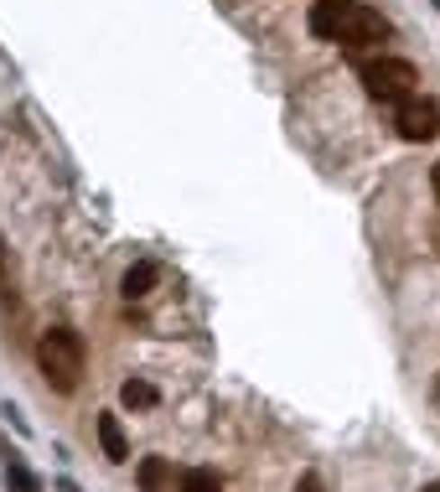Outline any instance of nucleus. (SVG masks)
<instances>
[{
  "label": "nucleus",
  "instance_id": "nucleus-1",
  "mask_svg": "<svg viewBox=\"0 0 440 492\" xmlns=\"http://www.w3.org/2000/svg\"><path fill=\"white\" fill-rule=\"evenodd\" d=\"M84 363H88L84 337H78L73 327H52V332H42V342H37V369H42L47 389L73 394L78 384H84Z\"/></svg>",
  "mask_w": 440,
  "mask_h": 492
},
{
  "label": "nucleus",
  "instance_id": "nucleus-2",
  "mask_svg": "<svg viewBox=\"0 0 440 492\" xmlns=\"http://www.w3.org/2000/svg\"><path fill=\"white\" fill-rule=\"evenodd\" d=\"M357 78H363V88H368V99L378 104H404L409 94H415V62H404V58H368V62H357Z\"/></svg>",
  "mask_w": 440,
  "mask_h": 492
},
{
  "label": "nucleus",
  "instance_id": "nucleus-3",
  "mask_svg": "<svg viewBox=\"0 0 440 492\" xmlns=\"http://www.w3.org/2000/svg\"><path fill=\"white\" fill-rule=\"evenodd\" d=\"M389 37H394V26L378 16L373 5H363V0H357L353 16H347V26H342V37H337V47H347V52H363V47H383Z\"/></svg>",
  "mask_w": 440,
  "mask_h": 492
},
{
  "label": "nucleus",
  "instance_id": "nucleus-4",
  "mask_svg": "<svg viewBox=\"0 0 440 492\" xmlns=\"http://www.w3.org/2000/svg\"><path fill=\"white\" fill-rule=\"evenodd\" d=\"M394 124H399V135H404V141H415V145L436 141V135H440V99H419V94H409V99L399 104Z\"/></svg>",
  "mask_w": 440,
  "mask_h": 492
},
{
  "label": "nucleus",
  "instance_id": "nucleus-5",
  "mask_svg": "<svg viewBox=\"0 0 440 492\" xmlns=\"http://www.w3.org/2000/svg\"><path fill=\"white\" fill-rule=\"evenodd\" d=\"M357 0H316L311 16H306V26H311V37L321 41H337L342 37V26H347V16H353Z\"/></svg>",
  "mask_w": 440,
  "mask_h": 492
},
{
  "label": "nucleus",
  "instance_id": "nucleus-6",
  "mask_svg": "<svg viewBox=\"0 0 440 492\" xmlns=\"http://www.w3.org/2000/svg\"><path fill=\"white\" fill-rule=\"evenodd\" d=\"M94 431H99V446H104V456L120 467V461H130V441H125V425H120V415H99L94 420Z\"/></svg>",
  "mask_w": 440,
  "mask_h": 492
},
{
  "label": "nucleus",
  "instance_id": "nucleus-7",
  "mask_svg": "<svg viewBox=\"0 0 440 492\" xmlns=\"http://www.w3.org/2000/svg\"><path fill=\"white\" fill-rule=\"evenodd\" d=\"M156 280H161V265L140 260V265H130V269H125L120 290H125V301H140V296H150V290H156Z\"/></svg>",
  "mask_w": 440,
  "mask_h": 492
},
{
  "label": "nucleus",
  "instance_id": "nucleus-8",
  "mask_svg": "<svg viewBox=\"0 0 440 492\" xmlns=\"http://www.w3.org/2000/svg\"><path fill=\"white\" fill-rule=\"evenodd\" d=\"M120 405H125V410H156L161 394H156V384H146V378H125V384H120Z\"/></svg>",
  "mask_w": 440,
  "mask_h": 492
},
{
  "label": "nucleus",
  "instance_id": "nucleus-9",
  "mask_svg": "<svg viewBox=\"0 0 440 492\" xmlns=\"http://www.w3.org/2000/svg\"><path fill=\"white\" fill-rule=\"evenodd\" d=\"M171 487V461L166 456H146L140 461V492H166Z\"/></svg>",
  "mask_w": 440,
  "mask_h": 492
},
{
  "label": "nucleus",
  "instance_id": "nucleus-10",
  "mask_svg": "<svg viewBox=\"0 0 440 492\" xmlns=\"http://www.w3.org/2000/svg\"><path fill=\"white\" fill-rule=\"evenodd\" d=\"M5 487L11 492H42V482L31 477V467H26L16 451H5Z\"/></svg>",
  "mask_w": 440,
  "mask_h": 492
},
{
  "label": "nucleus",
  "instance_id": "nucleus-11",
  "mask_svg": "<svg viewBox=\"0 0 440 492\" xmlns=\"http://www.w3.org/2000/svg\"><path fill=\"white\" fill-rule=\"evenodd\" d=\"M182 492H223V477L212 472V467H192L182 477Z\"/></svg>",
  "mask_w": 440,
  "mask_h": 492
},
{
  "label": "nucleus",
  "instance_id": "nucleus-12",
  "mask_svg": "<svg viewBox=\"0 0 440 492\" xmlns=\"http://www.w3.org/2000/svg\"><path fill=\"white\" fill-rule=\"evenodd\" d=\"M0 306H16V280H11V265H5V239H0Z\"/></svg>",
  "mask_w": 440,
  "mask_h": 492
},
{
  "label": "nucleus",
  "instance_id": "nucleus-13",
  "mask_svg": "<svg viewBox=\"0 0 440 492\" xmlns=\"http://www.w3.org/2000/svg\"><path fill=\"white\" fill-rule=\"evenodd\" d=\"M295 492H327V487H321V477H316V472H301V482H295Z\"/></svg>",
  "mask_w": 440,
  "mask_h": 492
},
{
  "label": "nucleus",
  "instance_id": "nucleus-14",
  "mask_svg": "<svg viewBox=\"0 0 440 492\" xmlns=\"http://www.w3.org/2000/svg\"><path fill=\"white\" fill-rule=\"evenodd\" d=\"M430 187H436V197H440V161L430 166Z\"/></svg>",
  "mask_w": 440,
  "mask_h": 492
},
{
  "label": "nucleus",
  "instance_id": "nucleus-15",
  "mask_svg": "<svg viewBox=\"0 0 440 492\" xmlns=\"http://www.w3.org/2000/svg\"><path fill=\"white\" fill-rule=\"evenodd\" d=\"M58 492H78V487H73V482H58Z\"/></svg>",
  "mask_w": 440,
  "mask_h": 492
},
{
  "label": "nucleus",
  "instance_id": "nucleus-16",
  "mask_svg": "<svg viewBox=\"0 0 440 492\" xmlns=\"http://www.w3.org/2000/svg\"><path fill=\"white\" fill-rule=\"evenodd\" d=\"M419 492H440V482H425V487H419Z\"/></svg>",
  "mask_w": 440,
  "mask_h": 492
},
{
  "label": "nucleus",
  "instance_id": "nucleus-17",
  "mask_svg": "<svg viewBox=\"0 0 440 492\" xmlns=\"http://www.w3.org/2000/svg\"><path fill=\"white\" fill-rule=\"evenodd\" d=\"M436 11H440V0H436Z\"/></svg>",
  "mask_w": 440,
  "mask_h": 492
}]
</instances>
